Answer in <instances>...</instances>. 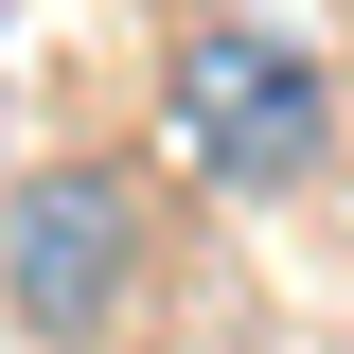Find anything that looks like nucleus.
Wrapping results in <instances>:
<instances>
[{
	"mask_svg": "<svg viewBox=\"0 0 354 354\" xmlns=\"http://www.w3.org/2000/svg\"><path fill=\"white\" fill-rule=\"evenodd\" d=\"M160 142L213 177V195H301V177H337V71H319V36H283L248 0L177 18L160 36Z\"/></svg>",
	"mask_w": 354,
	"mask_h": 354,
	"instance_id": "1",
	"label": "nucleus"
},
{
	"mask_svg": "<svg viewBox=\"0 0 354 354\" xmlns=\"http://www.w3.org/2000/svg\"><path fill=\"white\" fill-rule=\"evenodd\" d=\"M142 266H160V230H142L124 160H36L0 195V319L36 354H106L142 319Z\"/></svg>",
	"mask_w": 354,
	"mask_h": 354,
	"instance_id": "2",
	"label": "nucleus"
}]
</instances>
